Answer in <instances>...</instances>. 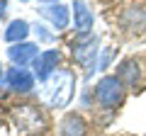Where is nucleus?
Segmentation results:
<instances>
[{"instance_id":"obj_10","label":"nucleus","mask_w":146,"mask_h":136,"mask_svg":"<svg viewBox=\"0 0 146 136\" xmlns=\"http://www.w3.org/2000/svg\"><path fill=\"white\" fill-rule=\"evenodd\" d=\"M27 34H29V22L12 20L10 24H7V29H5V42L20 44V42H25V39H27Z\"/></svg>"},{"instance_id":"obj_13","label":"nucleus","mask_w":146,"mask_h":136,"mask_svg":"<svg viewBox=\"0 0 146 136\" xmlns=\"http://www.w3.org/2000/svg\"><path fill=\"white\" fill-rule=\"evenodd\" d=\"M110 61H112V49H102V53H100L95 68H98V71H105V68L110 66Z\"/></svg>"},{"instance_id":"obj_9","label":"nucleus","mask_w":146,"mask_h":136,"mask_svg":"<svg viewBox=\"0 0 146 136\" xmlns=\"http://www.w3.org/2000/svg\"><path fill=\"white\" fill-rule=\"evenodd\" d=\"M39 15L44 17V20H49L56 29H66L68 27V20H71V15H68V7L61 5V3H54V5H46L39 10Z\"/></svg>"},{"instance_id":"obj_3","label":"nucleus","mask_w":146,"mask_h":136,"mask_svg":"<svg viewBox=\"0 0 146 136\" xmlns=\"http://www.w3.org/2000/svg\"><path fill=\"white\" fill-rule=\"evenodd\" d=\"M98 46H100V39L93 37V34H85L78 44H73V56H76V61L83 63V66H88L85 78H90V75H93V71H95V63H98V51H100Z\"/></svg>"},{"instance_id":"obj_12","label":"nucleus","mask_w":146,"mask_h":136,"mask_svg":"<svg viewBox=\"0 0 146 136\" xmlns=\"http://www.w3.org/2000/svg\"><path fill=\"white\" fill-rule=\"evenodd\" d=\"M117 75H119L122 83H127V85H136V83H139V63H136L134 58H124V61L119 63V71H117Z\"/></svg>"},{"instance_id":"obj_17","label":"nucleus","mask_w":146,"mask_h":136,"mask_svg":"<svg viewBox=\"0 0 146 136\" xmlns=\"http://www.w3.org/2000/svg\"><path fill=\"white\" fill-rule=\"evenodd\" d=\"M22 3H29V0H22Z\"/></svg>"},{"instance_id":"obj_14","label":"nucleus","mask_w":146,"mask_h":136,"mask_svg":"<svg viewBox=\"0 0 146 136\" xmlns=\"http://www.w3.org/2000/svg\"><path fill=\"white\" fill-rule=\"evenodd\" d=\"M34 34H36V39H39V42H46V44L54 42V34H51V32H46V27H42V24L34 27Z\"/></svg>"},{"instance_id":"obj_16","label":"nucleus","mask_w":146,"mask_h":136,"mask_svg":"<svg viewBox=\"0 0 146 136\" xmlns=\"http://www.w3.org/2000/svg\"><path fill=\"white\" fill-rule=\"evenodd\" d=\"M39 3H46V5H54V3H58V0H39Z\"/></svg>"},{"instance_id":"obj_8","label":"nucleus","mask_w":146,"mask_h":136,"mask_svg":"<svg viewBox=\"0 0 146 136\" xmlns=\"http://www.w3.org/2000/svg\"><path fill=\"white\" fill-rule=\"evenodd\" d=\"M73 22H76V29H78V34H90V29H93V12L88 10V5H85V0H73Z\"/></svg>"},{"instance_id":"obj_15","label":"nucleus","mask_w":146,"mask_h":136,"mask_svg":"<svg viewBox=\"0 0 146 136\" xmlns=\"http://www.w3.org/2000/svg\"><path fill=\"white\" fill-rule=\"evenodd\" d=\"M5 10H7V0H0V17L5 15Z\"/></svg>"},{"instance_id":"obj_5","label":"nucleus","mask_w":146,"mask_h":136,"mask_svg":"<svg viewBox=\"0 0 146 136\" xmlns=\"http://www.w3.org/2000/svg\"><path fill=\"white\" fill-rule=\"evenodd\" d=\"M58 63H61V53H58L56 49H46V51H42L39 58L32 63V66H34V75L39 80H49L58 71Z\"/></svg>"},{"instance_id":"obj_2","label":"nucleus","mask_w":146,"mask_h":136,"mask_svg":"<svg viewBox=\"0 0 146 136\" xmlns=\"http://www.w3.org/2000/svg\"><path fill=\"white\" fill-rule=\"evenodd\" d=\"M124 97V83L119 80V75H105L100 78L98 88H95V100L105 110H115Z\"/></svg>"},{"instance_id":"obj_6","label":"nucleus","mask_w":146,"mask_h":136,"mask_svg":"<svg viewBox=\"0 0 146 136\" xmlns=\"http://www.w3.org/2000/svg\"><path fill=\"white\" fill-rule=\"evenodd\" d=\"M5 80H7V85H10V90H15V92H29V90L34 88V73H29V71L22 68V66L10 68L5 73Z\"/></svg>"},{"instance_id":"obj_7","label":"nucleus","mask_w":146,"mask_h":136,"mask_svg":"<svg viewBox=\"0 0 146 136\" xmlns=\"http://www.w3.org/2000/svg\"><path fill=\"white\" fill-rule=\"evenodd\" d=\"M7 56H10V61L15 63V66H29V63H34L36 58H39V49L34 46V44L29 42H20V44H12L10 49H7Z\"/></svg>"},{"instance_id":"obj_11","label":"nucleus","mask_w":146,"mask_h":136,"mask_svg":"<svg viewBox=\"0 0 146 136\" xmlns=\"http://www.w3.org/2000/svg\"><path fill=\"white\" fill-rule=\"evenodd\" d=\"M61 136H85V121L78 114H66L61 121Z\"/></svg>"},{"instance_id":"obj_1","label":"nucleus","mask_w":146,"mask_h":136,"mask_svg":"<svg viewBox=\"0 0 146 136\" xmlns=\"http://www.w3.org/2000/svg\"><path fill=\"white\" fill-rule=\"evenodd\" d=\"M73 92H76V75L71 71H56L49 80H44L39 97L46 107L61 110V107H68V102L73 100Z\"/></svg>"},{"instance_id":"obj_4","label":"nucleus","mask_w":146,"mask_h":136,"mask_svg":"<svg viewBox=\"0 0 146 136\" xmlns=\"http://www.w3.org/2000/svg\"><path fill=\"white\" fill-rule=\"evenodd\" d=\"M12 117H15L17 129L25 131V134L36 131V129H44V117L39 114V110L32 107V105H20L15 112H12Z\"/></svg>"},{"instance_id":"obj_18","label":"nucleus","mask_w":146,"mask_h":136,"mask_svg":"<svg viewBox=\"0 0 146 136\" xmlns=\"http://www.w3.org/2000/svg\"><path fill=\"white\" fill-rule=\"evenodd\" d=\"M0 80H3V73H0Z\"/></svg>"}]
</instances>
